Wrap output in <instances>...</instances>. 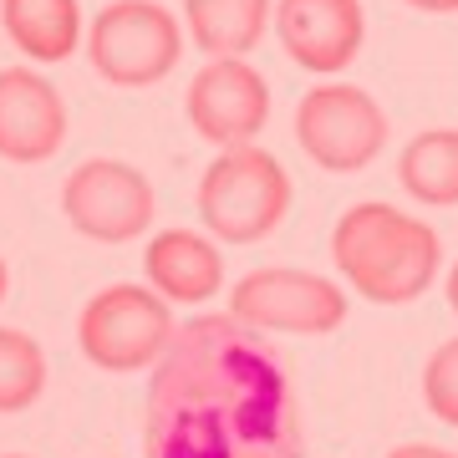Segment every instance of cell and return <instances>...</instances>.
<instances>
[{"label": "cell", "instance_id": "obj_2", "mask_svg": "<svg viewBox=\"0 0 458 458\" xmlns=\"http://www.w3.org/2000/svg\"><path fill=\"white\" fill-rule=\"evenodd\" d=\"M331 260L361 301L408 306L438 280L443 240L418 214H403L382 199H361L331 229Z\"/></svg>", "mask_w": 458, "mask_h": 458}, {"label": "cell", "instance_id": "obj_17", "mask_svg": "<svg viewBox=\"0 0 458 458\" xmlns=\"http://www.w3.org/2000/svg\"><path fill=\"white\" fill-rule=\"evenodd\" d=\"M423 403H428V412H433L443 428H458V336H448V342L428 357V367H423Z\"/></svg>", "mask_w": 458, "mask_h": 458}, {"label": "cell", "instance_id": "obj_13", "mask_svg": "<svg viewBox=\"0 0 458 458\" xmlns=\"http://www.w3.org/2000/svg\"><path fill=\"white\" fill-rule=\"evenodd\" d=\"M0 26L11 47L36 66H56L82 47L77 0H0Z\"/></svg>", "mask_w": 458, "mask_h": 458}, {"label": "cell", "instance_id": "obj_21", "mask_svg": "<svg viewBox=\"0 0 458 458\" xmlns=\"http://www.w3.org/2000/svg\"><path fill=\"white\" fill-rule=\"evenodd\" d=\"M5 291H11V270H5V260H0V306H5Z\"/></svg>", "mask_w": 458, "mask_h": 458}, {"label": "cell", "instance_id": "obj_6", "mask_svg": "<svg viewBox=\"0 0 458 458\" xmlns=\"http://www.w3.org/2000/svg\"><path fill=\"white\" fill-rule=\"evenodd\" d=\"M229 316L255 331H285V336H331L346 327L352 301L331 276L291 270V265H265L250 270L229 291Z\"/></svg>", "mask_w": 458, "mask_h": 458}, {"label": "cell", "instance_id": "obj_16", "mask_svg": "<svg viewBox=\"0 0 458 458\" xmlns=\"http://www.w3.org/2000/svg\"><path fill=\"white\" fill-rule=\"evenodd\" d=\"M47 393V352L36 336L0 327V412H26Z\"/></svg>", "mask_w": 458, "mask_h": 458}, {"label": "cell", "instance_id": "obj_9", "mask_svg": "<svg viewBox=\"0 0 458 458\" xmlns=\"http://www.w3.org/2000/svg\"><path fill=\"white\" fill-rule=\"evenodd\" d=\"M183 113L204 143L245 148L270 123V87L245 56H209L183 92Z\"/></svg>", "mask_w": 458, "mask_h": 458}, {"label": "cell", "instance_id": "obj_15", "mask_svg": "<svg viewBox=\"0 0 458 458\" xmlns=\"http://www.w3.org/2000/svg\"><path fill=\"white\" fill-rule=\"evenodd\" d=\"M397 183L428 209L458 204V128H428L397 153Z\"/></svg>", "mask_w": 458, "mask_h": 458}, {"label": "cell", "instance_id": "obj_5", "mask_svg": "<svg viewBox=\"0 0 458 458\" xmlns=\"http://www.w3.org/2000/svg\"><path fill=\"white\" fill-rule=\"evenodd\" d=\"M92 72L113 87H153L183 56V26L158 0H113L87 26Z\"/></svg>", "mask_w": 458, "mask_h": 458}, {"label": "cell", "instance_id": "obj_19", "mask_svg": "<svg viewBox=\"0 0 458 458\" xmlns=\"http://www.w3.org/2000/svg\"><path fill=\"white\" fill-rule=\"evenodd\" d=\"M412 11H428V16H454L458 0H408Z\"/></svg>", "mask_w": 458, "mask_h": 458}, {"label": "cell", "instance_id": "obj_20", "mask_svg": "<svg viewBox=\"0 0 458 458\" xmlns=\"http://www.w3.org/2000/svg\"><path fill=\"white\" fill-rule=\"evenodd\" d=\"M443 291H448V306H454V316H458V260H454V270H448V280H443Z\"/></svg>", "mask_w": 458, "mask_h": 458}, {"label": "cell", "instance_id": "obj_3", "mask_svg": "<svg viewBox=\"0 0 458 458\" xmlns=\"http://www.w3.org/2000/svg\"><path fill=\"white\" fill-rule=\"evenodd\" d=\"M291 214V174L276 153L245 143L225 148L199 179V219L225 245H255Z\"/></svg>", "mask_w": 458, "mask_h": 458}, {"label": "cell", "instance_id": "obj_1", "mask_svg": "<svg viewBox=\"0 0 458 458\" xmlns=\"http://www.w3.org/2000/svg\"><path fill=\"white\" fill-rule=\"evenodd\" d=\"M143 458H306L291 361L234 316H194L148 377Z\"/></svg>", "mask_w": 458, "mask_h": 458}, {"label": "cell", "instance_id": "obj_7", "mask_svg": "<svg viewBox=\"0 0 458 458\" xmlns=\"http://www.w3.org/2000/svg\"><path fill=\"white\" fill-rule=\"evenodd\" d=\"M295 138L306 158L327 174H357L377 164L387 148V113L377 107L367 87L352 82H321L295 107Z\"/></svg>", "mask_w": 458, "mask_h": 458}, {"label": "cell", "instance_id": "obj_4", "mask_svg": "<svg viewBox=\"0 0 458 458\" xmlns=\"http://www.w3.org/2000/svg\"><path fill=\"white\" fill-rule=\"evenodd\" d=\"M174 331H179L174 306L153 285L117 280L82 306L77 342H82V357L102 372H143L168 352Z\"/></svg>", "mask_w": 458, "mask_h": 458}, {"label": "cell", "instance_id": "obj_10", "mask_svg": "<svg viewBox=\"0 0 458 458\" xmlns=\"http://www.w3.org/2000/svg\"><path fill=\"white\" fill-rule=\"evenodd\" d=\"M276 36L295 66L316 77L346 72L367 41L361 0H276Z\"/></svg>", "mask_w": 458, "mask_h": 458}, {"label": "cell", "instance_id": "obj_22", "mask_svg": "<svg viewBox=\"0 0 458 458\" xmlns=\"http://www.w3.org/2000/svg\"><path fill=\"white\" fill-rule=\"evenodd\" d=\"M5 458H26V454H5Z\"/></svg>", "mask_w": 458, "mask_h": 458}, {"label": "cell", "instance_id": "obj_14", "mask_svg": "<svg viewBox=\"0 0 458 458\" xmlns=\"http://www.w3.org/2000/svg\"><path fill=\"white\" fill-rule=\"evenodd\" d=\"M276 21V0H183V26L209 56H245Z\"/></svg>", "mask_w": 458, "mask_h": 458}, {"label": "cell", "instance_id": "obj_11", "mask_svg": "<svg viewBox=\"0 0 458 458\" xmlns=\"http://www.w3.org/2000/svg\"><path fill=\"white\" fill-rule=\"evenodd\" d=\"M66 143V102L36 66L0 72V158L5 164H47Z\"/></svg>", "mask_w": 458, "mask_h": 458}, {"label": "cell", "instance_id": "obj_12", "mask_svg": "<svg viewBox=\"0 0 458 458\" xmlns=\"http://www.w3.org/2000/svg\"><path fill=\"white\" fill-rule=\"evenodd\" d=\"M143 276L168 306H204L225 285L219 245L199 229H164L143 250Z\"/></svg>", "mask_w": 458, "mask_h": 458}, {"label": "cell", "instance_id": "obj_18", "mask_svg": "<svg viewBox=\"0 0 458 458\" xmlns=\"http://www.w3.org/2000/svg\"><path fill=\"white\" fill-rule=\"evenodd\" d=\"M387 458H458L454 448H438V443H397Z\"/></svg>", "mask_w": 458, "mask_h": 458}, {"label": "cell", "instance_id": "obj_8", "mask_svg": "<svg viewBox=\"0 0 458 458\" xmlns=\"http://www.w3.org/2000/svg\"><path fill=\"white\" fill-rule=\"evenodd\" d=\"M153 183L143 179V168L123 164V158H87L72 168V179L62 183V214L66 225L102 240V245H128L153 225Z\"/></svg>", "mask_w": 458, "mask_h": 458}]
</instances>
